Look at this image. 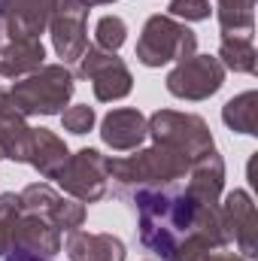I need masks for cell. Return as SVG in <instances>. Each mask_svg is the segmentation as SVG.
I'll use <instances>...</instances> for the list:
<instances>
[{"instance_id":"obj_14","label":"cell","mask_w":258,"mask_h":261,"mask_svg":"<svg viewBox=\"0 0 258 261\" xmlns=\"http://www.w3.org/2000/svg\"><path fill=\"white\" fill-rule=\"evenodd\" d=\"M43 64H46V46L40 40H15L0 55V97H6L18 79L40 70Z\"/></svg>"},{"instance_id":"obj_24","label":"cell","mask_w":258,"mask_h":261,"mask_svg":"<svg viewBox=\"0 0 258 261\" xmlns=\"http://www.w3.org/2000/svg\"><path fill=\"white\" fill-rule=\"evenodd\" d=\"M85 216H88V210H85V203H79V200H73V197H58V203H55V210L49 213V222L58 228V231H79L82 225H85Z\"/></svg>"},{"instance_id":"obj_31","label":"cell","mask_w":258,"mask_h":261,"mask_svg":"<svg viewBox=\"0 0 258 261\" xmlns=\"http://www.w3.org/2000/svg\"><path fill=\"white\" fill-rule=\"evenodd\" d=\"M88 6H110V3H116V0H85Z\"/></svg>"},{"instance_id":"obj_29","label":"cell","mask_w":258,"mask_h":261,"mask_svg":"<svg viewBox=\"0 0 258 261\" xmlns=\"http://www.w3.org/2000/svg\"><path fill=\"white\" fill-rule=\"evenodd\" d=\"M12 43H15V37H12V31H9V24H6V21L0 18V55H3V52H6V49L12 46Z\"/></svg>"},{"instance_id":"obj_11","label":"cell","mask_w":258,"mask_h":261,"mask_svg":"<svg viewBox=\"0 0 258 261\" xmlns=\"http://www.w3.org/2000/svg\"><path fill=\"white\" fill-rule=\"evenodd\" d=\"M58 0H0V18L15 40H40L49 31V18Z\"/></svg>"},{"instance_id":"obj_18","label":"cell","mask_w":258,"mask_h":261,"mask_svg":"<svg viewBox=\"0 0 258 261\" xmlns=\"http://www.w3.org/2000/svg\"><path fill=\"white\" fill-rule=\"evenodd\" d=\"M70 158L67 143L49 128H34V140H31V155L28 164L43 176V179H55L61 173V167Z\"/></svg>"},{"instance_id":"obj_7","label":"cell","mask_w":258,"mask_h":261,"mask_svg":"<svg viewBox=\"0 0 258 261\" xmlns=\"http://www.w3.org/2000/svg\"><path fill=\"white\" fill-rule=\"evenodd\" d=\"M73 76L88 79L91 88H94V97H97L100 103L122 100V97H128L131 88H134V76H131L128 64H125L116 52L97 49L94 43H91V46L82 52V58L76 61Z\"/></svg>"},{"instance_id":"obj_21","label":"cell","mask_w":258,"mask_h":261,"mask_svg":"<svg viewBox=\"0 0 258 261\" xmlns=\"http://www.w3.org/2000/svg\"><path fill=\"white\" fill-rule=\"evenodd\" d=\"M222 122L234 134H255L258 128V91H243L222 107Z\"/></svg>"},{"instance_id":"obj_28","label":"cell","mask_w":258,"mask_h":261,"mask_svg":"<svg viewBox=\"0 0 258 261\" xmlns=\"http://www.w3.org/2000/svg\"><path fill=\"white\" fill-rule=\"evenodd\" d=\"M3 261H52V258H43V255H34V252H24V249H12L6 252Z\"/></svg>"},{"instance_id":"obj_19","label":"cell","mask_w":258,"mask_h":261,"mask_svg":"<svg viewBox=\"0 0 258 261\" xmlns=\"http://www.w3.org/2000/svg\"><path fill=\"white\" fill-rule=\"evenodd\" d=\"M219 64L225 70H234V73H255V43L252 37H240V34H222V43H219Z\"/></svg>"},{"instance_id":"obj_6","label":"cell","mask_w":258,"mask_h":261,"mask_svg":"<svg viewBox=\"0 0 258 261\" xmlns=\"http://www.w3.org/2000/svg\"><path fill=\"white\" fill-rule=\"evenodd\" d=\"M55 182L61 186V192L79 203H97L110 192V173H107V155H100L97 149H79L70 152L67 164L61 173L55 176Z\"/></svg>"},{"instance_id":"obj_17","label":"cell","mask_w":258,"mask_h":261,"mask_svg":"<svg viewBox=\"0 0 258 261\" xmlns=\"http://www.w3.org/2000/svg\"><path fill=\"white\" fill-rule=\"evenodd\" d=\"M67 258L70 261H125V243L116 234H91L70 231L67 234Z\"/></svg>"},{"instance_id":"obj_27","label":"cell","mask_w":258,"mask_h":261,"mask_svg":"<svg viewBox=\"0 0 258 261\" xmlns=\"http://www.w3.org/2000/svg\"><path fill=\"white\" fill-rule=\"evenodd\" d=\"M12 234H15V225H0V255L12 252Z\"/></svg>"},{"instance_id":"obj_23","label":"cell","mask_w":258,"mask_h":261,"mask_svg":"<svg viewBox=\"0 0 258 261\" xmlns=\"http://www.w3.org/2000/svg\"><path fill=\"white\" fill-rule=\"evenodd\" d=\"M128 40V24L122 15H104L94 24V46L107 52H119Z\"/></svg>"},{"instance_id":"obj_15","label":"cell","mask_w":258,"mask_h":261,"mask_svg":"<svg viewBox=\"0 0 258 261\" xmlns=\"http://www.w3.org/2000/svg\"><path fill=\"white\" fill-rule=\"evenodd\" d=\"M12 249H24V252L43 255V258H55L61 252V231L43 216L21 213V219L15 222Z\"/></svg>"},{"instance_id":"obj_25","label":"cell","mask_w":258,"mask_h":261,"mask_svg":"<svg viewBox=\"0 0 258 261\" xmlns=\"http://www.w3.org/2000/svg\"><path fill=\"white\" fill-rule=\"evenodd\" d=\"M94 122H97V113H94V107H88V103L67 107L64 113H61V125H64V130L76 134V137L94 130Z\"/></svg>"},{"instance_id":"obj_16","label":"cell","mask_w":258,"mask_h":261,"mask_svg":"<svg viewBox=\"0 0 258 261\" xmlns=\"http://www.w3.org/2000/svg\"><path fill=\"white\" fill-rule=\"evenodd\" d=\"M31 140H34V128L28 125V119L6 97H0V161L28 164Z\"/></svg>"},{"instance_id":"obj_1","label":"cell","mask_w":258,"mask_h":261,"mask_svg":"<svg viewBox=\"0 0 258 261\" xmlns=\"http://www.w3.org/2000/svg\"><path fill=\"white\" fill-rule=\"evenodd\" d=\"M131 203L137 210V228H140V243L161 255L167 261L173 255V249L183 243L186 234H192V228L197 225L200 213L207 206L194 203L186 195V189H143L134 192Z\"/></svg>"},{"instance_id":"obj_5","label":"cell","mask_w":258,"mask_h":261,"mask_svg":"<svg viewBox=\"0 0 258 261\" xmlns=\"http://www.w3.org/2000/svg\"><path fill=\"white\" fill-rule=\"evenodd\" d=\"M146 128L152 143L158 146H170L176 152H183L189 161H197L200 155L216 149L213 130L210 125L197 116V113H179V110H158L146 119Z\"/></svg>"},{"instance_id":"obj_3","label":"cell","mask_w":258,"mask_h":261,"mask_svg":"<svg viewBox=\"0 0 258 261\" xmlns=\"http://www.w3.org/2000/svg\"><path fill=\"white\" fill-rule=\"evenodd\" d=\"M76 91V76L67 64H43L12 85L6 100L24 116H61Z\"/></svg>"},{"instance_id":"obj_2","label":"cell","mask_w":258,"mask_h":261,"mask_svg":"<svg viewBox=\"0 0 258 261\" xmlns=\"http://www.w3.org/2000/svg\"><path fill=\"white\" fill-rule=\"evenodd\" d=\"M189 158L170 146H146V149H134V155H119V158H107V173L116 182L119 195L131 197L134 192L143 189H167L176 186L179 179H186L189 173Z\"/></svg>"},{"instance_id":"obj_26","label":"cell","mask_w":258,"mask_h":261,"mask_svg":"<svg viewBox=\"0 0 258 261\" xmlns=\"http://www.w3.org/2000/svg\"><path fill=\"white\" fill-rule=\"evenodd\" d=\"M213 12L210 0H170L167 3V15L176 18V21H207Z\"/></svg>"},{"instance_id":"obj_10","label":"cell","mask_w":258,"mask_h":261,"mask_svg":"<svg viewBox=\"0 0 258 261\" xmlns=\"http://www.w3.org/2000/svg\"><path fill=\"white\" fill-rule=\"evenodd\" d=\"M219 216H222V228H225L228 246L234 243L243 258H255L258 255V213H255V203H252V195L246 189L228 192L225 200L219 203Z\"/></svg>"},{"instance_id":"obj_9","label":"cell","mask_w":258,"mask_h":261,"mask_svg":"<svg viewBox=\"0 0 258 261\" xmlns=\"http://www.w3.org/2000/svg\"><path fill=\"white\" fill-rule=\"evenodd\" d=\"M88 3L85 0H58L55 12L49 18V34H52V49L61 58V64H76L82 52L88 49L85 24H88Z\"/></svg>"},{"instance_id":"obj_22","label":"cell","mask_w":258,"mask_h":261,"mask_svg":"<svg viewBox=\"0 0 258 261\" xmlns=\"http://www.w3.org/2000/svg\"><path fill=\"white\" fill-rule=\"evenodd\" d=\"M58 192L49 186V182H31L18 192V200H21V213H31V216H43L49 219V213L55 210L58 203Z\"/></svg>"},{"instance_id":"obj_13","label":"cell","mask_w":258,"mask_h":261,"mask_svg":"<svg viewBox=\"0 0 258 261\" xmlns=\"http://www.w3.org/2000/svg\"><path fill=\"white\" fill-rule=\"evenodd\" d=\"M149 137L146 128V116L134 107H119L110 110L100 122V140L104 146H110L113 152H134L143 146V140Z\"/></svg>"},{"instance_id":"obj_30","label":"cell","mask_w":258,"mask_h":261,"mask_svg":"<svg viewBox=\"0 0 258 261\" xmlns=\"http://www.w3.org/2000/svg\"><path fill=\"white\" fill-rule=\"evenodd\" d=\"M203 261H249V258H243V255H237V252H222V249H216L213 255H207Z\"/></svg>"},{"instance_id":"obj_12","label":"cell","mask_w":258,"mask_h":261,"mask_svg":"<svg viewBox=\"0 0 258 261\" xmlns=\"http://www.w3.org/2000/svg\"><path fill=\"white\" fill-rule=\"evenodd\" d=\"M189 182H186V195L200 206H219L222 192H225V161L222 155L213 149L207 155H200L197 161L189 164Z\"/></svg>"},{"instance_id":"obj_4","label":"cell","mask_w":258,"mask_h":261,"mask_svg":"<svg viewBox=\"0 0 258 261\" xmlns=\"http://www.w3.org/2000/svg\"><path fill=\"white\" fill-rule=\"evenodd\" d=\"M197 55V37L186 21H176L170 15H149L143 24V34L137 40V61L143 67L179 64Z\"/></svg>"},{"instance_id":"obj_20","label":"cell","mask_w":258,"mask_h":261,"mask_svg":"<svg viewBox=\"0 0 258 261\" xmlns=\"http://www.w3.org/2000/svg\"><path fill=\"white\" fill-rule=\"evenodd\" d=\"M216 18L222 34L252 37L255 28V0H216Z\"/></svg>"},{"instance_id":"obj_8","label":"cell","mask_w":258,"mask_h":261,"mask_svg":"<svg viewBox=\"0 0 258 261\" xmlns=\"http://www.w3.org/2000/svg\"><path fill=\"white\" fill-rule=\"evenodd\" d=\"M164 85L179 100H207L225 85V67L216 55H192L167 73Z\"/></svg>"}]
</instances>
